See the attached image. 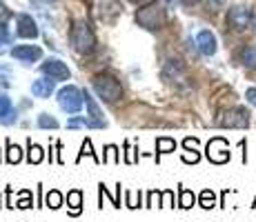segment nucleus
<instances>
[{"label": "nucleus", "instance_id": "nucleus-1", "mask_svg": "<svg viewBox=\"0 0 256 222\" xmlns=\"http://www.w3.org/2000/svg\"><path fill=\"white\" fill-rule=\"evenodd\" d=\"M70 40H72V47L78 53H92L94 47H96V36H94L92 27L85 20L74 22V27L70 31Z\"/></svg>", "mask_w": 256, "mask_h": 222}, {"label": "nucleus", "instance_id": "nucleus-2", "mask_svg": "<svg viewBox=\"0 0 256 222\" xmlns=\"http://www.w3.org/2000/svg\"><path fill=\"white\" fill-rule=\"evenodd\" d=\"M136 22L140 24V27L150 29V31H154V29H160L165 22V11L163 7H160L158 2H150L145 4L142 9L136 11Z\"/></svg>", "mask_w": 256, "mask_h": 222}, {"label": "nucleus", "instance_id": "nucleus-3", "mask_svg": "<svg viewBox=\"0 0 256 222\" xmlns=\"http://www.w3.org/2000/svg\"><path fill=\"white\" fill-rule=\"evenodd\" d=\"M94 91L107 102H114L122 96L120 82H118L114 76H110V73H102V76H98L96 80H94Z\"/></svg>", "mask_w": 256, "mask_h": 222}, {"label": "nucleus", "instance_id": "nucleus-4", "mask_svg": "<svg viewBox=\"0 0 256 222\" xmlns=\"http://www.w3.org/2000/svg\"><path fill=\"white\" fill-rule=\"evenodd\" d=\"M82 98L85 96H82L80 89L74 87V85H67L58 91V105H60V109L67 111V113H78L82 107Z\"/></svg>", "mask_w": 256, "mask_h": 222}, {"label": "nucleus", "instance_id": "nucleus-5", "mask_svg": "<svg viewBox=\"0 0 256 222\" xmlns=\"http://www.w3.org/2000/svg\"><path fill=\"white\" fill-rule=\"evenodd\" d=\"M252 9L245 7V4H236V7L230 9L228 13V22L230 27L236 29V31H245V29H250V24H252Z\"/></svg>", "mask_w": 256, "mask_h": 222}, {"label": "nucleus", "instance_id": "nucleus-6", "mask_svg": "<svg viewBox=\"0 0 256 222\" xmlns=\"http://www.w3.org/2000/svg\"><path fill=\"white\" fill-rule=\"evenodd\" d=\"M250 125V113L243 107H234L228 109L220 118V127H232V129H245Z\"/></svg>", "mask_w": 256, "mask_h": 222}, {"label": "nucleus", "instance_id": "nucleus-7", "mask_svg": "<svg viewBox=\"0 0 256 222\" xmlns=\"http://www.w3.org/2000/svg\"><path fill=\"white\" fill-rule=\"evenodd\" d=\"M208 158L216 165H223L230 160V147L225 138H212L208 142Z\"/></svg>", "mask_w": 256, "mask_h": 222}, {"label": "nucleus", "instance_id": "nucleus-8", "mask_svg": "<svg viewBox=\"0 0 256 222\" xmlns=\"http://www.w3.org/2000/svg\"><path fill=\"white\" fill-rule=\"evenodd\" d=\"M40 71L45 73V76L54 78V80H70L72 71L67 69V65L62 60H58V58H49L40 65Z\"/></svg>", "mask_w": 256, "mask_h": 222}, {"label": "nucleus", "instance_id": "nucleus-9", "mask_svg": "<svg viewBox=\"0 0 256 222\" xmlns=\"http://www.w3.org/2000/svg\"><path fill=\"white\" fill-rule=\"evenodd\" d=\"M82 96H85V105H87V111H90V127H94V129H102V127H107V122H105V118H102V111L98 109V105H96V100L90 96V91H82Z\"/></svg>", "mask_w": 256, "mask_h": 222}, {"label": "nucleus", "instance_id": "nucleus-10", "mask_svg": "<svg viewBox=\"0 0 256 222\" xmlns=\"http://www.w3.org/2000/svg\"><path fill=\"white\" fill-rule=\"evenodd\" d=\"M12 56L22 62H34L42 56V49L36 47V44H18V47L12 49Z\"/></svg>", "mask_w": 256, "mask_h": 222}, {"label": "nucleus", "instance_id": "nucleus-11", "mask_svg": "<svg viewBox=\"0 0 256 222\" xmlns=\"http://www.w3.org/2000/svg\"><path fill=\"white\" fill-rule=\"evenodd\" d=\"M196 44H198V51L203 56H214L216 53V36L210 31V29H203L196 36Z\"/></svg>", "mask_w": 256, "mask_h": 222}, {"label": "nucleus", "instance_id": "nucleus-12", "mask_svg": "<svg viewBox=\"0 0 256 222\" xmlns=\"http://www.w3.org/2000/svg\"><path fill=\"white\" fill-rule=\"evenodd\" d=\"M18 20V29L16 33L20 38H36L38 36V27H36V20H34L29 13H20V16L16 18Z\"/></svg>", "mask_w": 256, "mask_h": 222}, {"label": "nucleus", "instance_id": "nucleus-13", "mask_svg": "<svg viewBox=\"0 0 256 222\" xmlns=\"http://www.w3.org/2000/svg\"><path fill=\"white\" fill-rule=\"evenodd\" d=\"M96 13H98V20H102V22H114L116 16L120 13V7H118L116 0H102V4L98 2Z\"/></svg>", "mask_w": 256, "mask_h": 222}, {"label": "nucleus", "instance_id": "nucleus-14", "mask_svg": "<svg viewBox=\"0 0 256 222\" xmlns=\"http://www.w3.org/2000/svg\"><path fill=\"white\" fill-rule=\"evenodd\" d=\"M16 118H18V113H16V109H14L12 100H9L4 93H0V125L9 127V125L16 122Z\"/></svg>", "mask_w": 256, "mask_h": 222}, {"label": "nucleus", "instance_id": "nucleus-15", "mask_svg": "<svg viewBox=\"0 0 256 222\" xmlns=\"http://www.w3.org/2000/svg\"><path fill=\"white\" fill-rule=\"evenodd\" d=\"M54 82H56L54 78H38V80L32 85V93L38 98H49L54 91Z\"/></svg>", "mask_w": 256, "mask_h": 222}, {"label": "nucleus", "instance_id": "nucleus-16", "mask_svg": "<svg viewBox=\"0 0 256 222\" xmlns=\"http://www.w3.org/2000/svg\"><path fill=\"white\" fill-rule=\"evenodd\" d=\"M67 202H70V214L72 216H78L82 209V194L78 189H74L67 194Z\"/></svg>", "mask_w": 256, "mask_h": 222}, {"label": "nucleus", "instance_id": "nucleus-17", "mask_svg": "<svg viewBox=\"0 0 256 222\" xmlns=\"http://www.w3.org/2000/svg\"><path fill=\"white\" fill-rule=\"evenodd\" d=\"M42 158H45V151H42L40 145H34L32 140H29V154H27V160L32 162V165H38V162H42Z\"/></svg>", "mask_w": 256, "mask_h": 222}, {"label": "nucleus", "instance_id": "nucleus-18", "mask_svg": "<svg viewBox=\"0 0 256 222\" xmlns=\"http://www.w3.org/2000/svg\"><path fill=\"white\" fill-rule=\"evenodd\" d=\"M178 194H180L178 207H183V209H190V207H194V202H196V196L192 194L190 189H185V187H180V189H178Z\"/></svg>", "mask_w": 256, "mask_h": 222}, {"label": "nucleus", "instance_id": "nucleus-19", "mask_svg": "<svg viewBox=\"0 0 256 222\" xmlns=\"http://www.w3.org/2000/svg\"><path fill=\"white\" fill-rule=\"evenodd\" d=\"M22 158V151L18 145H12V140H7V162L9 165H16V162H20Z\"/></svg>", "mask_w": 256, "mask_h": 222}, {"label": "nucleus", "instance_id": "nucleus-20", "mask_svg": "<svg viewBox=\"0 0 256 222\" xmlns=\"http://www.w3.org/2000/svg\"><path fill=\"white\" fill-rule=\"evenodd\" d=\"M240 62L245 67H256V47H245L240 51Z\"/></svg>", "mask_w": 256, "mask_h": 222}, {"label": "nucleus", "instance_id": "nucleus-21", "mask_svg": "<svg viewBox=\"0 0 256 222\" xmlns=\"http://www.w3.org/2000/svg\"><path fill=\"white\" fill-rule=\"evenodd\" d=\"M38 127L40 129H58V120L54 116H49V113H40L38 116Z\"/></svg>", "mask_w": 256, "mask_h": 222}, {"label": "nucleus", "instance_id": "nucleus-22", "mask_svg": "<svg viewBox=\"0 0 256 222\" xmlns=\"http://www.w3.org/2000/svg\"><path fill=\"white\" fill-rule=\"evenodd\" d=\"M165 76H174L176 80H180V78H183V67H180L176 60H167V65H165Z\"/></svg>", "mask_w": 256, "mask_h": 222}, {"label": "nucleus", "instance_id": "nucleus-23", "mask_svg": "<svg viewBox=\"0 0 256 222\" xmlns=\"http://www.w3.org/2000/svg\"><path fill=\"white\" fill-rule=\"evenodd\" d=\"M156 149H158V154H170V151L176 149V142L172 138H158L156 140Z\"/></svg>", "mask_w": 256, "mask_h": 222}, {"label": "nucleus", "instance_id": "nucleus-24", "mask_svg": "<svg viewBox=\"0 0 256 222\" xmlns=\"http://www.w3.org/2000/svg\"><path fill=\"white\" fill-rule=\"evenodd\" d=\"M45 202H47V207H52V209H58V207L62 205V194H60V191H56V189L49 191Z\"/></svg>", "mask_w": 256, "mask_h": 222}, {"label": "nucleus", "instance_id": "nucleus-25", "mask_svg": "<svg viewBox=\"0 0 256 222\" xmlns=\"http://www.w3.org/2000/svg\"><path fill=\"white\" fill-rule=\"evenodd\" d=\"M214 205H216L214 191H212V189H205L203 194H200V207H203V209H212Z\"/></svg>", "mask_w": 256, "mask_h": 222}, {"label": "nucleus", "instance_id": "nucleus-26", "mask_svg": "<svg viewBox=\"0 0 256 222\" xmlns=\"http://www.w3.org/2000/svg\"><path fill=\"white\" fill-rule=\"evenodd\" d=\"M0 42L2 44L12 42V33H9V29H7V13L0 18Z\"/></svg>", "mask_w": 256, "mask_h": 222}, {"label": "nucleus", "instance_id": "nucleus-27", "mask_svg": "<svg viewBox=\"0 0 256 222\" xmlns=\"http://www.w3.org/2000/svg\"><path fill=\"white\" fill-rule=\"evenodd\" d=\"M82 156H92L96 162H102L100 158L94 154V149H92V140H85V142H82V149H80V154H78V162H80V158H82Z\"/></svg>", "mask_w": 256, "mask_h": 222}, {"label": "nucleus", "instance_id": "nucleus-28", "mask_svg": "<svg viewBox=\"0 0 256 222\" xmlns=\"http://www.w3.org/2000/svg\"><path fill=\"white\" fill-rule=\"evenodd\" d=\"M105 151H107V154H105V158H102V162H114V165H116V162H120V158H118V149L114 145H110Z\"/></svg>", "mask_w": 256, "mask_h": 222}, {"label": "nucleus", "instance_id": "nucleus-29", "mask_svg": "<svg viewBox=\"0 0 256 222\" xmlns=\"http://www.w3.org/2000/svg\"><path fill=\"white\" fill-rule=\"evenodd\" d=\"M160 207H174V194L172 191H163L160 194Z\"/></svg>", "mask_w": 256, "mask_h": 222}, {"label": "nucleus", "instance_id": "nucleus-30", "mask_svg": "<svg viewBox=\"0 0 256 222\" xmlns=\"http://www.w3.org/2000/svg\"><path fill=\"white\" fill-rule=\"evenodd\" d=\"M67 127H70V129H76V127H90V120H87V118H72V120L67 122Z\"/></svg>", "mask_w": 256, "mask_h": 222}, {"label": "nucleus", "instance_id": "nucleus-31", "mask_svg": "<svg viewBox=\"0 0 256 222\" xmlns=\"http://www.w3.org/2000/svg\"><path fill=\"white\" fill-rule=\"evenodd\" d=\"M29 191H22L20 194V202H18V207H20V209H29V207H32V200H29Z\"/></svg>", "mask_w": 256, "mask_h": 222}, {"label": "nucleus", "instance_id": "nucleus-32", "mask_svg": "<svg viewBox=\"0 0 256 222\" xmlns=\"http://www.w3.org/2000/svg\"><path fill=\"white\" fill-rule=\"evenodd\" d=\"M0 85L9 87V69L7 67H0Z\"/></svg>", "mask_w": 256, "mask_h": 222}, {"label": "nucleus", "instance_id": "nucleus-33", "mask_svg": "<svg viewBox=\"0 0 256 222\" xmlns=\"http://www.w3.org/2000/svg\"><path fill=\"white\" fill-rule=\"evenodd\" d=\"M245 98L250 100V105H254V107H256V87H250L248 91H245Z\"/></svg>", "mask_w": 256, "mask_h": 222}, {"label": "nucleus", "instance_id": "nucleus-34", "mask_svg": "<svg viewBox=\"0 0 256 222\" xmlns=\"http://www.w3.org/2000/svg\"><path fill=\"white\" fill-rule=\"evenodd\" d=\"M140 202V200H138ZM138 202H136V194H132V191H127V207H132V209H136V207H140Z\"/></svg>", "mask_w": 256, "mask_h": 222}, {"label": "nucleus", "instance_id": "nucleus-35", "mask_svg": "<svg viewBox=\"0 0 256 222\" xmlns=\"http://www.w3.org/2000/svg\"><path fill=\"white\" fill-rule=\"evenodd\" d=\"M185 149H198V140L196 138H185Z\"/></svg>", "mask_w": 256, "mask_h": 222}, {"label": "nucleus", "instance_id": "nucleus-36", "mask_svg": "<svg viewBox=\"0 0 256 222\" xmlns=\"http://www.w3.org/2000/svg\"><path fill=\"white\" fill-rule=\"evenodd\" d=\"M180 2H183V4H185V7H192V4L200 2V0H180Z\"/></svg>", "mask_w": 256, "mask_h": 222}, {"label": "nucleus", "instance_id": "nucleus-37", "mask_svg": "<svg viewBox=\"0 0 256 222\" xmlns=\"http://www.w3.org/2000/svg\"><path fill=\"white\" fill-rule=\"evenodd\" d=\"M165 2H167V4H174V0H165Z\"/></svg>", "mask_w": 256, "mask_h": 222}, {"label": "nucleus", "instance_id": "nucleus-38", "mask_svg": "<svg viewBox=\"0 0 256 222\" xmlns=\"http://www.w3.org/2000/svg\"><path fill=\"white\" fill-rule=\"evenodd\" d=\"M130 2H142V0H130Z\"/></svg>", "mask_w": 256, "mask_h": 222}, {"label": "nucleus", "instance_id": "nucleus-39", "mask_svg": "<svg viewBox=\"0 0 256 222\" xmlns=\"http://www.w3.org/2000/svg\"><path fill=\"white\" fill-rule=\"evenodd\" d=\"M252 207H256V200H254V205H252Z\"/></svg>", "mask_w": 256, "mask_h": 222}, {"label": "nucleus", "instance_id": "nucleus-40", "mask_svg": "<svg viewBox=\"0 0 256 222\" xmlns=\"http://www.w3.org/2000/svg\"><path fill=\"white\" fill-rule=\"evenodd\" d=\"M0 9H2V2H0Z\"/></svg>", "mask_w": 256, "mask_h": 222}]
</instances>
